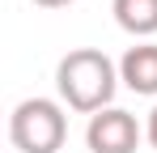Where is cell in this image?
Returning a JSON list of instances; mask_svg holds the SVG:
<instances>
[{"instance_id":"cell-1","label":"cell","mask_w":157,"mask_h":153,"mask_svg":"<svg viewBox=\"0 0 157 153\" xmlns=\"http://www.w3.org/2000/svg\"><path fill=\"white\" fill-rule=\"evenodd\" d=\"M55 89L81 115H98L110 106L115 89H119V68L110 64V55L98 47H77L68 51L55 68Z\"/></svg>"},{"instance_id":"cell-2","label":"cell","mask_w":157,"mask_h":153,"mask_svg":"<svg viewBox=\"0 0 157 153\" xmlns=\"http://www.w3.org/2000/svg\"><path fill=\"white\" fill-rule=\"evenodd\" d=\"M9 140L21 153H59L68 140V115L51 98H26L9 115Z\"/></svg>"},{"instance_id":"cell-3","label":"cell","mask_w":157,"mask_h":153,"mask_svg":"<svg viewBox=\"0 0 157 153\" xmlns=\"http://www.w3.org/2000/svg\"><path fill=\"white\" fill-rule=\"evenodd\" d=\"M85 145H89V153H136V145H140V124L132 119L128 111L106 106L98 115H89Z\"/></svg>"},{"instance_id":"cell-4","label":"cell","mask_w":157,"mask_h":153,"mask_svg":"<svg viewBox=\"0 0 157 153\" xmlns=\"http://www.w3.org/2000/svg\"><path fill=\"white\" fill-rule=\"evenodd\" d=\"M119 81L132 94H157V43H136L119 60Z\"/></svg>"},{"instance_id":"cell-5","label":"cell","mask_w":157,"mask_h":153,"mask_svg":"<svg viewBox=\"0 0 157 153\" xmlns=\"http://www.w3.org/2000/svg\"><path fill=\"white\" fill-rule=\"evenodd\" d=\"M110 13H115V22L123 26L128 34H136V38L157 34V0H115Z\"/></svg>"},{"instance_id":"cell-6","label":"cell","mask_w":157,"mask_h":153,"mask_svg":"<svg viewBox=\"0 0 157 153\" xmlns=\"http://www.w3.org/2000/svg\"><path fill=\"white\" fill-rule=\"evenodd\" d=\"M144 136H149V145L157 149V106L149 111V124H144Z\"/></svg>"},{"instance_id":"cell-7","label":"cell","mask_w":157,"mask_h":153,"mask_svg":"<svg viewBox=\"0 0 157 153\" xmlns=\"http://www.w3.org/2000/svg\"><path fill=\"white\" fill-rule=\"evenodd\" d=\"M38 9H64V4H72V0H34Z\"/></svg>"}]
</instances>
